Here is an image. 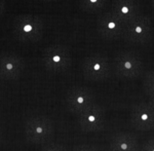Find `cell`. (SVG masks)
<instances>
[{"label":"cell","instance_id":"1","mask_svg":"<svg viewBox=\"0 0 154 151\" xmlns=\"http://www.w3.org/2000/svg\"><path fill=\"white\" fill-rule=\"evenodd\" d=\"M42 20L33 14H19L12 20V34L18 40L36 41L42 34Z\"/></svg>","mask_w":154,"mask_h":151},{"label":"cell","instance_id":"2","mask_svg":"<svg viewBox=\"0 0 154 151\" xmlns=\"http://www.w3.org/2000/svg\"><path fill=\"white\" fill-rule=\"evenodd\" d=\"M54 134V121L46 116H30L25 121V136L30 143L33 144L48 143L53 139Z\"/></svg>","mask_w":154,"mask_h":151},{"label":"cell","instance_id":"3","mask_svg":"<svg viewBox=\"0 0 154 151\" xmlns=\"http://www.w3.org/2000/svg\"><path fill=\"white\" fill-rule=\"evenodd\" d=\"M95 104L93 91L84 86H73L66 96V107L71 113L79 115Z\"/></svg>","mask_w":154,"mask_h":151},{"label":"cell","instance_id":"4","mask_svg":"<svg viewBox=\"0 0 154 151\" xmlns=\"http://www.w3.org/2000/svg\"><path fill=\"white\" fill-rule=\"evenodd\" d=\"M77 123L83 132H100L104 130L106 125L105 109L95 103L82 113L77 115Z\"/></svg>","mask_w":154,"mask_h":151},{"label":"cell","instance_id":"5","mask_svg":"<svg viewBox=\"0 0 154 151\" xmlns=\"http://www.w3.org/2000/svg\"><path fill=\"white\" fill-rule=\"evenodd\" d=\"M25 69V61L11 51L0 54V78L3 80H17Z\"/></svg>","mask_w":154,"mask_h":151},{"label":"cell","instance_id":"6","mask_svg":"<svg viewBox=\"0 0 154 151\" xmlns=\"http://www.w3.org/2000/svg\"><path fill=\"white\" fill-rule=\"evenodd\" d=\"M131 125L138 131L154 130V109L148 102H139L131 108Z\"/></svg>","mask_w":154,"mask_h":151},{"label":"cell","instance_id":"7","mask_svg":"<svg viewBox=\"0 0 154 151\" xmlns=\"http://www.w3.org/2000/svg\"><path fill=\"white\" fill-rule=\"evenodd\" d=\"M43 63L45 68L51 72H62L69 68L71 60L65 48L51 46L44 51Z\"/></svg>","mask_w":154,"mask_h":151},{"label":"cell","instance_id":"8","mask_svg":"<svg viewBox=\"0 0 154 151\" xmlns=\"http://www.w3.org/2000/svg\"><path fill=\"white\" fill-rule=\"evenodd\" d=\"M111 151H139V142L135 135L130 133H117L110 142Z\"/></svg>","mask_w":154,"mask_h":151},{"label":"cell","instance_id":"9","mask_svg":"<svg viewBox=\"0 0 154 151\" xmlns=\"http://www.w3.org/2000/svg\"><path fill=\"white\" fill-rule=\"evenodd\" d=\"M83 73L84 76L91 80H103L108 77L109 68L105 61L93 59L84 63Z\"/></svg>","mask_w":154,"mask_h":151},{"label":"cell","instance_id":"10","mask_svg":"<svg viewBox=\"0 0 154 151\" xmlns=\"http://www.w3.org/2000/svg\"><path fill=\"white\" fill-rule=\"evenodd\" d=\"M144 90L150 97H154V73L148 74L144 80Z\"/></svg>","mask_w":154,"mask_h":151},{"label":"cell","instance_id":"11","mask_svg":"<svg viewBox=\"0 0 154 151\" xmlns=\"http://www.w3.org/2000/svg\"><path fill=\"white\" fill-rule=\"evenodd\" d=\"M41 151H68L65 146L62 144H57V143H53V144H48L44 146L41 149Z\"/></svg>","mask_w":154,"mask_h":151},{"label":"cell","instance_id":"12","mask_svg":"<svg viewBox=\"0 0 154 151\" xmlns=\"http://www.w3.org/2000/svg\"><path fill=\"white\" fill-rule=\"evenodd\" d=\"M73 151H100L97 146L89 144H81L77 145L73 148Z\"/></svg>","mask_w":154,"mask_h":151},{"label":"cell","instance_id":"13","mask_svg":"<svg viewBox=\"0 0 154 151\" xmlns=\"http://www.w3.org/2000/svg\"><path fill=\"white\" fill-rule=\"evenodd\" d=\"M142 151H154V138L148 140L147 142L143 145Z\"/></svg>","mask_w":154,"mask_h":151},{"label":"cell","instance_id":"14","mask_svg":"<svg viewBox=\"0 0 154 151\" xmlns=\"http://www.w3.org/2000/svg\"><path fill=\"white\" fill-rule=\"evenodd\" d=\"M6 8V2L5 0H0V18L4 14Z\"/></svg>","mask_w":154,"mask_h":151},{"label":"cell","instance_id":"15","mask_svg":"<svg viewBox=\"0 0 154 151\" xmlns=\"http://www.w3.org/2000/svg\"><path fill=\"white\" fill-rule=\"evenodd\" d=\"M148 103L151 105V107L154 109V97H150V100L148 101Z\"/></svg>","mask_w":154,"mask_h":151},{"label":"cell","instance_id":"16","mask_svg":"<svg viewBox=\"0 0 154 151\" xmlns=\"http://www.w3.org/2000/svg\"><path fill=\"white\" fill-rule=\"evenodd\" d=\"M121 11L123 12V14H128V8L126 6H123L122 7V9H121Z\"/></svg>","mask_w":154,"mask_h":151},{"label":"cell","instance_id":"17","mask_svg":"<svg viewBox=\"0 0 154 151\" xmlns=\"http://www.w3.org/2000/svg\"><path fill=\"white\" fill-rule=\"evenodd\" d=\"M114 27H115V24H114V23H110V24H109V28H110V29H113Z\"/></svg>","mask_w":154,"mask_h":151},{"label":"cell","instance_id":"18","mask_svg":"<svg viewBox=\"0 0 154 151\" xmlns=\"http://www.w3.org/2000/svg\"><path fill=\"white\" fill-rule=\"evenodd\" d=\"M136 31L138 32V33H140V32L142 31V28H140V27H138V28L136 29Z\"/></svg>","mask_w":154,"mask_h":151},{"label":"cell","instance_id":"19","mask_svg":"<svg viewBox=\"0 0 154 151\" xmlns=\"http://www.w3.org/2000/svg\"><path fill=\"white\" fill-rule=\"evenodd\" d=\"M1 141H2V131L0 128V143H1Z\"/></svg>","mask_w":154,"mask_h":151},{"label":"cell","instance_id":"20","mask_svg":"<svg viewBox=\"0 0 154 151\" xmlns=\"http://www.w3.org/2000/svg\"><path fill=\"white\" fill-rule=\"evenodd\" d=\"M97 1H98V0H88V2H91V3H96Z\"/></svg>","mask_w":154,"mask_h":151},{"label":"cell","instance_id":"21","mask_svg":"<svg viewBox=\"0 0 154 151\" xmlns=\"http://www.w3.org/2000/svg\"><path fill=\"white\" fill-rule=\"evenodd\" d=\"M46 1H51V0H46Z\"/></svg>","mask_w":154,"mask_h":151}]
</instances>
